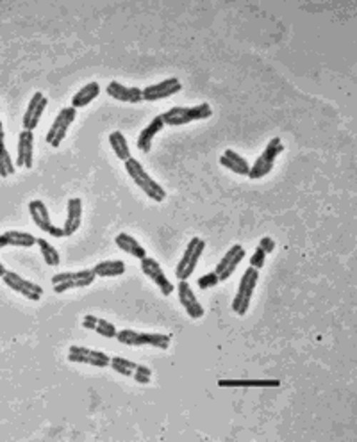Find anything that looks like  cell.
<instances>
[{"label": "cell", "instance_id": "cell-1", "mask_svg": "<svg viewBox=\"0 0 357 442\" xmlns=\"http://www.w3.org/2000/svg\"><path fill=\"white\" fill-rule=\"evenodd\" d=\"M125 171H127V175L131 177V180L134 182L152 202L161 203L166 200V191H164L163 185L150 177L149 171L143 168V164L139 163L138 159L131 157L129 160H125Z\"/></svg>", "mask_w": 357, "mask_h": 442}, {"label": "cell", "instance_id": "cell-2", "mask_svg": "<svg viewBox=\"0 0 357 442\" xmlns=\"http://www.w3.org/2000/svg\"><path fill=\"white\" fill-rule=\"evenodd\" d=\"M213 116V107L211 103L202 102L196 103V106L191 107H171V109L164 110L161 114L164 121V127H182V125H189L193 121H202V120H209Z\"/></svg>", "mask_w": 357, "mask_h": 442}, {"label": "cell", "instance_id": "cell-3", "mask_svg": "<svg viewBox=\"0 0 357 442\" xmlns=\"http://www.w3.org/2000/svg\"><path fill=\"white\" fill-rule=\"evenodd\" d=\"M116 339L120 344L132 346V348H141L150 346L157 349H168L171 344V337L168 334H157V332H136L132 328H121L118 330Z\"/></svg>", "mask_w": 357, "mask_h": 442}, {"label": "cell", "instance_id": "cell-4", "mask_svg": "<svg viewBox=\"0 0 357 442\" xmlns=\"http://www.w3.org/2000/svg\"><path fill=\"white\" fill-rule=\"evenodd\" d=\"M257 282H259V271L253 269V267H246V269L243 271L238 291H236L234 299H232L231 303L232 312L238 314V316H245V314L248 312L250 303H252V296L257 287Z\"/></svg>", "mask_w": 357, "mask_h": 442}, {"label": "cell", "instance_id": "cell-5", "mask_svg": "<svg viewBox=\"0 0 357 442\" xmlns=\"http://www.w3.org/2000/svg\"><path fill=\"white\" fill-rule=\"evenodd\" d=\"M282 152H284V143H282V139L271 138L270 141L266 143L263 152H261V155L256 159V163L250 166L248 178L261 180V178H264L266 175H270L275 166V160H277V157L281 155Z\"/></svg>", "mask_w": 357, "mask_h": 442}, {"label": "cell", "instance_id": "cell-6", "mask_svg": "<svg viewBox=\"0 0 357 442\" xmlns=\"http://www.w3.org/2000/svg\"><path fill=\"white\" fill-rule=\"evenodd\" d=\"M95 273L93 269H77V271H63L52 277L54 292L63 294V292L71 291V289L89 287L95 282Z\"/></svg>", "mask_w": 357, "mask_h": 442}, {"label": "cell", "instance_id": "cell-7", "mask_svg": "<svg viewBox=\"0 0 357 442\" xmlns=\"http://www.w3.org/2000/svg\"><path fill=\"white\" fill-rule=\"evenodd\" d=\"M206 250V241L200 237H191L186 245L184 253H182L181 260H178L177 267H175V277L178 280H188L193 273H195L196 266L200 262V257L203 255Z\"/></svg>", "mask_w": 357, "mask_h": 442}, {"label": "cell", "instance_id": "cell-8", "mask_svg": "<svg viewBox=\"0 0 357 442\" xmlns=\"http://www.w3.org/2000/svg\"><path fill=\"white\" fill-rule=\"evenodd\" d=\"M109 367L114 373L132 378L141 385H149L152 381V369L149 366H143V364L134 362V360L125 359V356H111Z\"/></svg>", "mask_w": 357, "mask_h": 442}, {"label": "cell", "instance_id": "cell-9", "mask_svg": "<svg viewBox=\"0 0 357 442\" xmlns=\"http://www.w3.org/2000/svg\"><path fill=\"white\" fill-rule=\"evenodd\" d=\"M75 118H77V109H74L71 106L63 107V109L57 113V116L54 118L52 125H50L49 132H46L45 135V141L49 143L52 148H57V146L63 143V139L66 138L68 134V128L71 127Z\"/></svg>", "mask_w": 357, "mask_h": 442}, {"label": "cell", "instance_id": "cell-10", "mask_svg": "<svg viewBox=\"0 0 357 442\" xmlns=\"http://www.w3.org/2000/svg\"><path fill=\"white\" fill-rule=\"evenodd\" d=\"M29 214H31L36 227H38L41 232H45V234H49L50 237L56 239L64 237L63 228L56 227V225L52 223V220H50L49 207L45 205L43 200H31V202H29Z\"/></svg>", "mask_w": 357, "mask_h": 442}, {"label": "cell", "instance_id": "cell-11", "mask_svg": "<svg viewBox=\"0 0 357 442\" xmlns=\"http://www.w3.org/2000/svg\"><path fill=\"white\" fill-rule=\"evenodd\" d=\"M68 360L75 364H86V366H93V367H109L111 356L107 355L106 351H100V349H93V348H86V346H79L74 344L70 349H68Z\"/></svg>", "mask_w": 357, "mask_h": 442}, {"label": "cell", "instance_id": "cell-12", "mask_svg": "<svg viewBox=\"0 0 357 442\" xmlns=\"http://www.w3.org/2000/svg\"><path fill=\"white\" fill-rule=\"evenodd\" d=\"M2 280H4V284L11 289V291L18 292V294L31 299V302H39V299H41V296H43L41 285H38L36 282L27 280V278H24L21 274H18L16 271L7 269V273L4 274Z\"/></svg>", "mask_w": 357, "mask_h": 442}, {"label": "cell", "instance_id": "cell-13", "mask_svg": "<svg viewBox=\"0 0 357 442\" xmlns=\"http://www.w3.org/2000/svg\"><path fill=\"white\" fill-rule=\"evenodd\" d=\"M139 267H141L143 274H145L146 278H150V280L154 282V284L157 285V289L161 291V294L163 296H171V292H174L175 285L171 284L170 278L166 277V273L163 271V267H161V264L157 262L154 257H149L146 255L145 259L139 260Z\"/></svg>", "mask_w": 357, "mask_h": 442}, {"label": "cell", "instance_id": "cell-14", "mask_svg": "<svg viewBox=\"0 0 357 442\" xmlns=\"http://www.w3.org/2000/svg\"><path fill=\"white\" fill-rule=\"evenodd\" d=\"M245 248H243L241 245H232L231 248L225 252V255L221 257L220 262L214 266V273H216L218 280L220 282H225L228 280V278L232 277V273L236 271V267L241 264V260L245 259Z\"/></svg>", "mask_w": 357, "mask_h": 442}, {"label": "cell", "instance_id": "cell-15", "mask_svg": "<svg viewBox=\"0 0 357 442\" xmlns=\"http://www.w3.org/2000/svg\"><path fill=\"white\" fill-rule=\"evenodd\" d=\"M182 91V82L177 77L164 78V81L157 82V84H150L143 88V100L145 102H157V100L170 98V96L177 95Z\"/></svg>", "mask_w": 357, "mask_h": 442}, {"label": "cell", "instance_id": "cell-16", "mask_svg": "<svg viewBox=\"0 0 357 442\" xmlns=\"http://www.w3.org/2000/svg\"><path fill=\"white\" fill-rule=\"evenodd\" d=\"M46 106H49V98L43 95L41 91H36L34 95L31 96L27 103V109H25L24 120H21V125H24V130H34L38 127L39 120H41L43 113H45Z\"/></svg>", "mask_w": 357, "mask_h": 442}, {"label": "cell", "instance_id": "cell-17", "mask_svg": "<svg viewBox=\"0 0 357 442\" xmlns=\"http://www.w3.org/2000/svg\"><path fill=\"white\" fill-rule=\"evenodd\" d=\"M177 294H178V302H181L182 309L186 310L188 317H191V319H202L206 310H203L202 303L196 299L195 292H193V289L189 287L188 280H178Z\"/></svg>", "mask_w": 357, "mask_h": 442}, {"label": "cell", "instance_id": "cell-18", "mask_svg": "<svg viewBox=\"0 0 357 442\" xmlns=\"http://www.w3.org/2000/svg\"><path fill=\"white\" fill-rule=\"evenodd\" d=\"M16 166L32 170L34 166V132L21 130L16 143Z\"/></svg>", "mask_w": 357, "mask_h": 442}, {"label": "cell", "instance_id": "cell-19", "mask_svg": "<svg viewBox=\"0 0 357 442\" xmlns=\"http://www.w3.org/2000/svg\"><path fill=\"white\" fill-rule=\"evenodd\" d=\"M111 98L124 103H139L143 102V89L138 86H125L118 81H111L106 88Z\"/></svg>", "mask_w": 357, "mask_h": 442}, {"label": "cell", "instance_id": "cell-20", "mask_svg": "<svg viewBox=\"0 0 357 442\" xmlns=\"http://www.w3.org/2000/svg\"><path fill=\"white\" fill-rule=\"evenodd\" d=\"M82 212H84V205H82L81 198H70L66 202V217L63 223V234L64 237H70L75 232L81 228L82 225Z\"/></svg>", "mask_w": 357, "mask_h": 442}, {"label": "cell", "instance_id": "cell-21", "mask_svg": "<svg viewBox=\"0 0 357 442\" xmlns=\"http://www.w3.org/2000/svg\"><path fill=\"white\" fill-rule=\"evenodd\" d=\"M163 128H164V121H163V118H161V114H157V116L152 118V121H150V123L146 125L141 132H139L138 139H136V146H138L139 152L149 153L150 150H152L154 138H156V135L159 134Z\"/></svg>", "mask_w": 357, "mask_h": 442}, {"label": "cell", "instance_id": "cell-22", "mask_svg": "<svg viewBox=\"0 0 357 442\" xmlns=\"http://www.w3.org/2000/svg\"><path fill=\"white\" fill-rule=\"evenodd\" d=\"M82 328L95 332V334H99L100 337L104 339H114L118 334L114 323L102 319V317L95 316V314H86V316L82 317Z\"/></svg>", "mask_w": 357, "mask_h": 442}, {"label": "cell", "instance_id": "cell-23", "mask_svg": "<svg viewBox=\"0 0 357 442\" xmlns=\"http://www.w3.org/2000/svg\"><path fill=\"white\" fill-rule=\"evenodd\" d=\"M36 235L31 232L24 230H6L0 234V250L6 246H14V248H32L36 246Z\"/></svg>", "mask_w": 357, "mask_h": 442}, {"label": "cell", "instance_id": "cell-24", "mask_svg": "<svg viewBox=\"0 0 357 442\" xmlns=\"http://www.w3.org/2000/svg\"><path fill=\"white\" fill-rule=\"evenodd\" d=\"M220 164L225 168V170L232 171V173L241 175V177H248L250 171L248 160H246L243 155H239L236 150L232 148L225 150V152L220 155Z\"/></svg>", "mask_w": 357, "mask_h": 442}, {"label": "cell", "instance_id": "cell-25", "mask_svg": "<svg viewBox=\"0 0 357 442\" xmlns=\"http://www.w3.org/2000/svg\"><path fill=\"white\" fill-rule=\"evenodd\" d=\"M114 245H116L121 252L129 253V255L134 257V259L138 260L145 259L146 257L145 246H143L138 239L132 237L131 234H127V232H120V234L114 237Z\"/></svg>", "mask_w": 357, "mask_h": 442}, {"label": "cell", "instance_id": "cell-26", "mask_svg": "<svg viewBox=\"0 0 357 442\" xmlns=\"http://www.w3.org/2000/svg\"><path fill=\"white\" fill-rule=\"evenodd\" d=\"M93 273H95L96 278H114V277H121L127 269L124 260H116V259H109V260H102V262L95 264V267H91Z\"/></svg>", "mask_w": 357, "mask_h": 442}, {"label": "cell", "instance_id": "cell-27", "mask_svg": "<svg viewBox=\"0 0 357 442\" xmlns=\"http://www.w3.org/2000/svg\"><path fill=\"white\" fill-rule=\"evenodd\" d=\"M100 95V84L99 82H88V84L82 86L74 96H71V107L74 109H81V107L89 106L96 96Z\"/></svg>", "mask_w": 357, "mask_h": 442}, {"label": "cell", "instance_id": "cell-28", "mask_svg": "<svg viewBox=\"0 0 357 442\" xmlns=\"http://www.w3.org/2000/svg\"><path fill=\"white\" fill-rule=\"evenodd\" d=\"M109 145H111V150L114 152V155L118 157L120 160H129L131 159V148H129V143H127V138L124 135V132L120 130H114L109 134Z\"/></svg>", "mask_w": 357, "mask_h": 442}, {"label": "cell", "instance_id": "cell-29", "mask_svg": "<svg viewBox=\"0 0 357 442\" xmlns=\"http://www.w3.org/2000/svg\"><path fill=\"white\" fill-rule=\"evenodd\" d=\"M16 171L14 160L6 146V132L0 130V177L7 178Z\"/></svg>", "mask_w": 357, "mask_h": 442}, {"label": "cell", "instance_id": "cell-30", "mask_svg": "<svg viewBox=\"0 0 357 442\" xmlns=\"http://www.w3.org/2000/svg\"><path fill=\"white\" fill-rule=\"evenodd\" d=\"M36 246L39 248V253H41V257H43V262H45L46 266H50V267L59 266L61 255H59V252H57L56 246L50 245V242L43 237L36 239Z\"/></svg>", "mask_w": 357, "mask_h": 442}, {"label": "cell", "instance_id": "cell-31", "mask_svg": "<svg viewBox=\"0 0 357 442\" xmlns=\"http://www.w3.org/2000/svg\"><path fill=\"white\" fill-rule=\"evenodd\" d=\"M218 385L220 387H278L281 385V380H218Z\"/></svg>", "mask_w": 357, "mask_h": 442}, {"label": "cell", "instance_id": "cell-32", "mask_svg": "<svg viewBox=\"0 0 357 442\" xmlns=\"http://www.w3.org/2000/svg\"><path fill=\"white\" fill-rule=\"evenodd\" d=\"M264 262H266V253L263 252V250L257 246L256 252L252 253V257H250V267H253V269H263L264 267Z\"/></svg>", "mask_w": 357, "mask_h": 442}, {"label": "cell", "instance_id": "cell-33", "mask_svg": "<svg viewBox=\"0 0 357 442\" xmlns=\"http://www.w3.org/2000/svg\"><path fill=\"white\" fill-rule=\"evenodd\" d=\"M218 284H220V280H218V277H216V273H214V271H209V273L202 274V277L198 278V287L203 289V291H206V289L214 287V285H218Z\"/></svg>", "mask_w": 357, "mask_h": 442}, {"label": "cell", "instance_id": "cell-34", "mask_svg": "<svg viewBox=\"0 0 357 442\" xmlns=\"http://www.w3.org/2000/svg\"><path fill=\"white\" fill-rule=\"evenodd\" d=\"M257 246H259V248L268 255V253H271L275 250V241L271 237H268V235H264V237L259 239Z\"/></svg>", "mask_w": 357, "mask_h": 442}, {"label": "cell", "instance_id": "cell-35", "mask_svg": "<svg viewBox=\"0 0 357 442\" xmlns=\"http://www.w3.org/2000/svg\"><path fill=\"white\" fill-rule=\"evenodd\" d=\"M6 273H7V267L4 266L2 262H0V278H4V274H6Z\"/></svg>", "mask_w": 357, "mask_h": 442}, {"label": "cell", "instance_id": "cell-36", "mask_svg": "<svg viewBox=\"0 0 357 442\" xmlns=\"http://www.w3.org/2000/svg\"><path fill=\"white\" fill-rule=\"evenodd\" d=\"M0 130H4V125H2V118H0Z\"/></svg>", "mask_w": 357, "mask_h": 442}]
</instances>
